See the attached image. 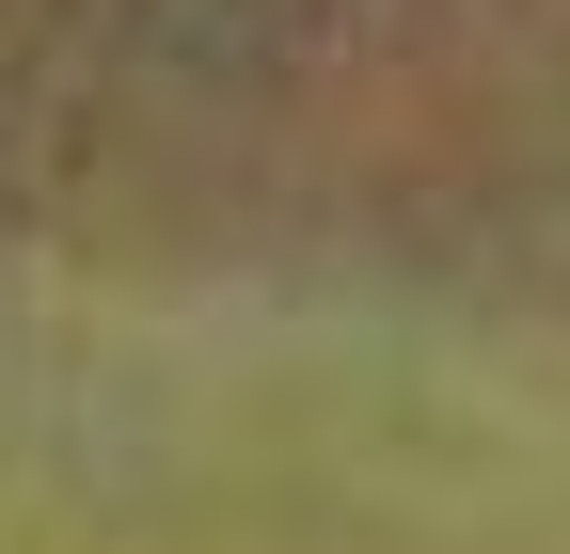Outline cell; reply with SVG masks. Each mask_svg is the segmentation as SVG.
<instances>
[{
	"mask_svg": "<svg viewBox=\"0 0 570 554\" xmlns=\"http://www.w3.org/2000/svg\"><path fill=\"white\" fill-rule=\"evenodd\" d=\"M0 238L570 317V0H0Z\"/></svg>",
	"mask_w": 570,
	"mask_h": 554,
	"instance_id": "obj_1",
	"label": "cell"
}]
</instances>
